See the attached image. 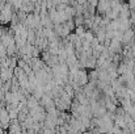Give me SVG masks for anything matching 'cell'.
Segmentation results:
<instances>
[{"label": "cell", "instance_id": "1", "mask_svg": "<svg viewBox=\"0 0 135 134\" xmlns=\"http://www.w3.org/2000/svg\"><path fill=\"white\" fill-rule=\"evenodd\" d=\"M58 134H68V132H67V130H66L64 128H62V129H60V130L58 132Z\"/></svg>", "mask_w": 135, "mask_h": 134}]
</instances>
